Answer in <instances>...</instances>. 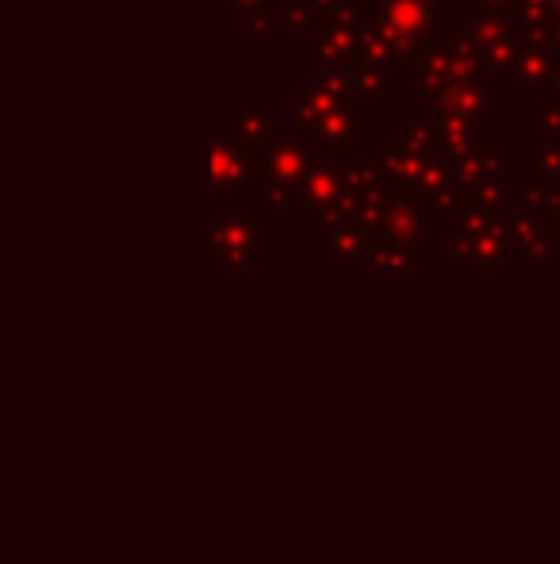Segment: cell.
I'll return each mask as SVG.
<instances>
[{
	"label": "cell",
	"mask_w": 560,
	"mask_h": 564,
	"mask_svg": "<svg viewBox=\"0 0 560 564\" xmlns=\"http://www.w3.org/2000/svg\"><path fill=\"white\" fill-rule=\"evenodd\" d=\"M365 100L353 93L350 69H319L315 85L299 97L296 131L315 150V158L345 165V147L365 134Z\"/></svg>",
	"instance_id": "6da1fadb"
},
{
	"label": "cell",
	"mask_w": 560,
	"mask_h": 564,
	"mask_svg": "<svg viewBox=\"0 0 560 564\" xmlns=\"http://www.w3.org/2000/svg\"><path fill=\"white\" fill-rule=\"evenodd\" d=\"M376 28L384 31L392 46H396L399 62L411 69H422L426 51L438 39L433 31V0H373Z\"/></svg>",
	"instance_id": "7a4b0ae2"
},
{
	"label": "cell",
	"mask_w": 560,
	"mask_h": 564,
	"mask_svg": "<svg viewBox=\"0 0 560 564\" xmlns=\"http://www.w3.org/2000/svg\"><path fill=\"white\" fill-rule=\"evenodd\" d=\"M487 66L480 46L472 43L461 31H449V35H438L426 51V62L419 69V97L422 100H438L449 85L461 82H484Z\"/></svg>",
	"instance_id": "3957f363"
},
{
	"label": "cell",
	"mask_w": 560,
	"mask_h": 564,
	"mask_svg": "<svg viewBox=\"0 0 560 564\" xmlns=\"http://www.w3.org/2000/svg\"><path fill=\"white\" fill-rule=\"evenodd\" d=\"M315 162L319 158H315L311 147H304V139H281L273 150H265V181H270L265 208H288Z\"/></svg>",
	"instance_id": "277c9868"
},
{
	"label": "cell",
	"mask_w": 560,
	"mask_h": 564,
	"mask_svg": "<svg viewBox=\"0 0 560 564\" xmlns=\"http://www.w3.org/2000/svg\"><path fill=\"white\" fill-rule=\"evenodd\" d=\"M265 154L239 147L231 134L211 139V188H262Z\"/></svg>",
	"instance_id": "5b68a950"
},
{
	"label": "cell",
	"mask_w": 560,
	"mask_h": 564,
	"mask_svg": "<svg viewBox=\"0 0 560 564\" xmlns=\"http://www.w3.org/2000/svg\"><path fill=\"white\" fill-rule=\"evenodd\" d=\"M299 200H304L307 208H315V216L319 219L334 216L338 204L350 200V188H345V165L319 158V162L311 165V173H307L304 188H299Z\"/></svg>",
	"instance_id": "8992f818"
},
{
	"label": "cell",
	"mask_w": 560,
	"mask_h": 564,
	"mask_svg": "<svg viewBox=\"0 0 560 564\" xmlns=\"http://www.w3.org/2000/svg\"><path fill=\"white\" fill-rule=\"evenodd\" d=\"M503 162H507V147L499 139H472L469 150L453 162L457 188L472 193L484 181H503Z\"/></svg>",
	"instance_id": "52a82bcc"
},
{
	"label": "cell",
	"mask_w": 560,
	"mask_h": 564,
	"mask_svg": "<svg viewBox=\"0 0 560 564\" xmlns=\"http://www.w3.org/2000/svg\"><path fill=\"white\" fill-rule=\"evenodd\" d=\"M469 39L480 46V54H484V66L499 69V74H507L510 62H515L518 51H523V43L510 39L507 20H503V15H472Z\"/></svg>",
	"instance_id": "ba28073f"
},
{
	"label": "cell",
	"mask_w": 560,
	"mask_h": 564,
	"mask_svg": "<svg viewBox=\"0 0 560 564\" xmlns=\"http://www.w3.org/2000/svg\"><path fill=\"white\" fill-rule=\"evenodd\" d=\"M227 119H231V139L239 142V147L254 150V154H265V150H273L281 142L277 119L257 112V108H246V105H239V100H231V105H227Z\"/></svg>",
	"instance_id": "9c48e42d"
},
{
	"label": "cell",
	"mask_w": 560,
	"mask_h": 564,
	"mask_svg": "<svg viewBox=\"0 0 560 564\" xmlns=\"http://www.w3.org/2000/svg\"><path fill=\"white\" fill-rule=\"evenodd\" d=\"M507 85H515V89H549V85L560 77V58L549 51H538V46H526L518 51V58L510 62L507 74Z\"/></svg>",
	"instance_id": "30bf717a"
},
{
	"label": "cell",
	"mask_w": 560,
	"mask_h": 564,
	"mask_svg": "<svg viewBox=\"0 0 560 564\" xmlns=\"http://www.w3.org/2000/svg\"><path fill=\"white\" fill-rule=\"evenodd\" d=\"M433 105L441 108V116H453V119H469L476 123L480 116L487 112V77L484 82H461V85H449Z\"/></svg>",
	"instance_id": "8fae6325"
},
{
	"label": "cell",
	"mask_w": 560,
	"mask_h": 564,
	"mask_svg": "<svg viewBox=\"0 0 560 564\" xmlns=\"http://www.w3.org/2000/svg\"><path fill=\"white\" fill-rule=\"evenodd\" d=\"M231 12L246 15V31H277V12H284L281 0H227Z\"/></svg>",
	"instance_id": "7c38bea8"
},
{
	"label": "cell",
	"mask_w": 560,
	"mask_h": 564,
	"mask_svg": "<svg viewBox=\"0 0 560 564\" xmlns=\"http://www.w3.org/2000/svg\"><path fill=\"white\" fill-rule=\"evenodd\" d=\"M541 139L546 147L560 150V77L549 89H541Z\"/></svg>",
	"instance_id": "4fadbf2b"
},
{
	"label": "cell",
	"mask_w": 560,
	"mask_h": 564,
	"mask_svg": "<svg viewBox=\"0 0 560 564\" xmlns=\"http://www.w3.org/2000/svg\"><path fill=\"white\" fill-rule=\"evenodd\" d=\"M523 43L538 46V51H549V54H560V12L538 23H523Z\"/></svg>",
	"instance_id": "5bb4252c"
},
{
	"label": "cell",
	"mask_w": 560,
	"mask_h": 564,
	"mask_svg": "<svg viewBox=\"0 0 560 564\" xmlns=\"http://www.w3.org/2000/svg\"><path fill=\"white\" fill-rule=\"evenodd\" d=\"M353 77V93H358V100H376L384 93V69H373V66H353L350 69Z\"/></svg>",
	"instance_id": "9a60e30c"
},
{
	"label": "cell",
	"mask_w": 560,
	"mask_h": 564,
	"mask_svg": "<svg viewBox=\"0 0 560 564\" xmlns=\"http://www.w3.org/2000/svg\"><path fill=\"white\" fill-rule=\"evenodd\" d=\"M315 20H319V12H311L307 4H288V8H284L281 31H288V35H311Z\"/></svg>",
	"instance_id": "2e32d148"
},
{
	"label": "cell",
	"mask_w": 560,
	"mask_h": 564,
	"mask_svg": "<svg viewBox=\"0 0 560 564\" xmlns=\"http://www.w3.org/2000/svg\"><path fill=\"white\" fill-rule=\"evenodd\" d=\"M472 15H523V0H472Z\"/></svg>",
	"instance_id": "e0dca14e"
},
{
	"label": "cell",
	"mask_w": 560,
	"mask_h": 564,
	"mask_svg": "<svg viewBox=\"0 0 560 564\" xmlns=\"http://www.w3.org/2000/svg\"><path fill=\"white\" fill-rule=\"evenodd\" d=\"M557 8L553 0H523V23H538V20H549Z\"/></svg>",
	"instance_id": "ac0fdd59"
},
{
	"label": "cell",
	"mask_w": 560,
	"mask_h": 564,
	"mask_svg": "<svg viewBox=\"0 0 560 564\" xmlns=\"http://www.w3.org/2000/svg\"><path fill=\"white\" fill-rule=\"evenodd\" d=\"M553 8H557V12H560V0H553Z\"/></svg>",
	"instance_id": "d6986e66"
}]
</instances>
